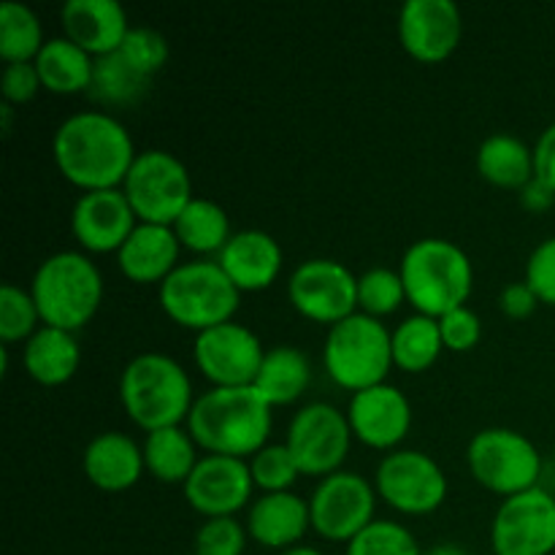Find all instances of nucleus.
Wrapping results in <instances>:
<instances>
[{
	"instance_id": "7ed1b4c3",
	"label": "nucleus",
	"mask_w": 555,
	"mask_h": 555,
	"mask_svg": "<svg viewBox=\"0 0 555 555\" xmlns=\"http://www.w3.org/2000/svg\"><path fill=\"white\" fill-rule=\"evenodd\" d=\"M119 401L130 421L146 434L179 426L193 410V379L168 352H139L119 374Z\"/></svg>"
},
{
	"instance_id": "0eeeda50",
	"label": "nucleus",
	"mask_w": 555,
	"mask_h": 555,
	"mask_svg": "<svg viewBox=\"0 0 555 555\" xmlns=\"http://www.w3.org/2000/svg\"><path fill=\"white\" fill-rule=\"evenodd\" d=\"M323 361L331 379L347 390H363L385 383L393 363V331L379 318L352 312L325 334Z\"/></svg>"
},
{
	"instance_id": "4468645a",
	"label": "nucleus",
	"mask_w": 555,
	"mask_h": 555,
	"mask_svg": "<svg viewBox=\"0 0 555 555\" xmlns=\"http://www.w3.org/2000/svg\"><path fill=\"white\" fill-rule=\"evenodd\" d=\"M293 307L318 323H339L358 312V276L341 260L309 258L287 280Z\"/></svg>"
},
{
	"instance_id": "7c9ffc66",
	"label": "nucleus",
	"mask_w": 555,
	"mask_h": 555,
	"mask_svg": "<svg viewBox=\"0 0 555 555\" xmlns=\"http://www.w3.org/2000/svg\"><path fill=\"white\" fill-rule=\"evenodd\" d=\"M173 231H177L182 247L201 255L220 253L228 238L233 236L228 211L217 201L204 198V195H193V201L184 206L182 215L173 220Z\"/></svg>"
},
{
	"instance_id": "393cba45",
	"label": "nucleus",
	"mask_w": 555,
	"mask_h": 555,
	"mask_svg": "<svg viewBox=\"0 0 555 555\" xmlns=\"http://www.w3.org/2000/svg\"><path fill=\"white\" fill-rule=\"evenodd\" d=\"M27 374L41 385H63L76 374L81 363V347L74 331L41 325L22 352Z\"/></svg>"
},
{
	"instance_id": "f257e3e1",
	"label": "nucleus",
	"mask_w": 555,
	"mask_h": 555,
	"mask_svg": "<svg viewBox=\"0 0 555 555\" xmlns=\"http://www.w3.org/2000/svg\"><path fill=\"white\" fill-rule=\"evenodd\" d=\"M52 155L60 173L81 190L119 188L135 160L130 130L103 108L68 114L52 135Z\"/></svg>"
},
{
	"instance_id": "aec40b11",
	"label": "nucleus",
	"mask_w": 555,
	"mask_h": 555,
	"mask_svg": "<svg viewBox=\"0 0 555 555\" xmlns=\"http://www.w3.org/2000/svg\"><path fill=\"white\" fill-rule=\"evenodd\" d=\"M60 25L92 57L117 52L133 27L119 0H68L60 9Z\"/></svg>"
},
{
	"instance_id": "5701e85b",
	"label": "nucleus",
	"mask_w": 555,
	"mask_h": 555,
	"mask_svg": "<svg viewBox=\"0 0 555 555\" xmlns=\"http://www.w3.org/2000/svg\"><path fill=\"white\" fill-rule=\"evenodd\" d=\"M312 526L309 499L293 491L260 493L247 513V531L255 542L274 551H287L298 545Z\"/></svg>"
},
{
	"instance_id": "bb28decb",
	"label": "nucleus",
	"mask_w": 555,
	"mask_h": 555,
	"mask_svg": "<svg viewBox=\"0 0 555 555\" xmlns=\"http://www.w3.org/2000/svg\"><path fill=\"white\" fill-rule=\"evenodd\" d=\"M312 383V363L296 345H274L266 350L255 388L271 406L293 404Z\"/></svg>"
},
{
	"instance_id": "2f4dec72",
	"label": "nucleus",
	"mask_w": 555,
	"mask_h": 555,
	"mask_svg": "<svg viewBox=\"0 0 555 555\" xmlns=\"http://www.w3.org/2000/svg\"><path fill=\"white\" fill-rule=\"evenodd\" d=\"M444 339L439 318L410 314L393 328V363L404 372H426L442 356Z\"/></svg>"
},
{
	"instance_id": "e433bc0d",
	"label": "nucleus",
	"mask_w": 555,
	"mask_h": 555,
	"mask_svg": "<svg viewBox=\"0 0 555 555\" xmlns=\"http://www.w3.org/2000/svg\"><path fill=\"white\" fill-rule=\"evenodd\" d=\"M249 469H253L255 486L269 491H291L293 482L301 477V466H298L296 455L291 453L285 442L266 444L258 453L249 459Z\"/></svg>"
},
{
	"instance_id": "c756f323",
	"label": "nucleus",
	"mask_w": 555,
	"mask_h": 555,
	"mask_svg": "<svg viewBox=\"0 0 555 555\" xmlns=\"http://www.w3.org/2000/svg\"><path fill=\"white\" fill-rule=\"evenodd\" d=\"M152 87V76L141 74L122 52H108L95 57L90 98L103 106H133Z\"/></svg>"
},
{
	"instance_id": "58836bf2",
	"label": "nucleus",
	"mask_w": 555,
	"mask_h": 555,
	"mask_svg": "<svg viewBox=\"0 0 555 555\" xmlns=\"http://www.w3.org/2000/svg\"><path fill=\"white\" fill-rule=\"evenodd\" d=\"M119 52H122L125 57H128L130 63L141 70V74L155 76L157 70L166 65L171 49H168L166 36H163L160 30H155V27H146V25H133L130 27L128 36H125Z\"/></svg>"
},
{
	"instance_id": "6ab92c4d",
	"label": "nucleus",
	"mask_w": 555,
	"mask_h": 555,
	"mask_svg": "<svg viewBox=\"0 0 555 555\" xmlns=\"http://www.w3.org/2000/svg\"><path fill=\"white\" fill-rule=\"evenodd\" d=\"M347 421L363 444L393 450L410 434L412 404L404 390L390 383H379L352 393Z\"/></svg>"
},
{
	"instance_id": "09e8293b",
	"label": "nucleus",
	"mask_w": 555,
	"mask_h": 555,
	"mask_svg": "<svg viewBox=\"0 0 555 555\" xmlns=\"http://www.w3.org/2000/svg\"><path fill=\"white\" fill-rule=\"evenodd\" d=\"M280 555H325V553L318 551V547H312V545H293V547H287V551H282Z\"/></svg>"
},
{
	"instance_id": "a18cd8bd",
	"label": "nucleus",
	"mask_w": 555,
	"mask_h": 555,
	"mask_svg": "<svg viewBox=\"0 0 555 555\" xmlns=\"http://www.w3.org/2000/svg\"><path fill=\"white\" fill-rule=\"evenodd\" d=\"M555 201V190L547 188L545 182H540V179H531L529 184H524L520 188V204L526 206V209L531 211H542V209H551Z\"/></svg>"
},
{
	"instance_id": "c03bdc74",
	"label": "nucleus",
	"mask_w": 555,
	"mask_h": 555,
	"mask_svg": "<svg viewBox=\"0 0 555 555\" xmlns=\"http://www.w3.org/2000/svg\"><path fill=\"white\" fill-rule=\"evenodd\" d=\"M534 177L555 190V122L542 130L534 144Z\"/></svg>"
},
{
	"instance_id": "39448f33",
	"label": "nucleus",
	"mask_w": 555,
	"mask_h": 555,
	"mask_svg": "<svg viewBox=\"0 0 555 555\" xmlns=\"http://www.w3.org/2000/svg\"><path fill=\"white\" fill-rule=\"evenodd\" d=\"M30 293L43 325L79 331L103 301V276L95 260L79 249H60L38 263Z\"/></svg>"
},
{
	"instance_id": "9d476101",
	"label": "nucleus",
	"mask_w": 555,
	"mask_h": 555,
	"mask_svg": "<svg viewBox=\"0 0 555 555\" xmlns=\"http://www.w3.org/2000/svg\"><path fill=\"white\" fill-rule=\"evenodd\" d=\"M377 488L363 475L339 469L325 475L309 496L312 529L331 542H350L374 520Z\"/></svg>"
},
{
	"instance_id": "f704fd0d",
	"label": "nucleus",
	"mask_w": 555,
	"mask_h": 555,
	"mask_svg": "<svg viewBox=\"0 0 555 555\" xmlns=\"http://www.w3.org/2000/svg\"><path fill=\"white\" fill-rule=\"evenodd\" d=\"M38 323H43V320L33 293L14 285V282H5L0 287V339H3V345L20 339L27 341L41 328Z\"/></svg>"
},
{
	"instance_id": "37998d69",
	"label": "nucleus",
	"mask_w": 555,
	"mask_h": 555,
	"mask_svg": "<svg viewBox=\"0 0 555 555\" xmlns=\"http://www.w3.org/2000/svg\"><path fill=\"white\" fill-rule=\"evenodd\" d=\"M499 304H502L504 314L520 320V318H529V314L537 309V304L542 301L537 298V293L531 291L529 282L524 280V282H509V285H504L502 293H499Z\"/></svg>"
},
{
	"instance_id": "423d86ee",
	"label": "nucleus",
	"mask_w": 555,
	"mask_h": 555,
	"mask_svg": "<svg viewBox=\"0 0 555 555\" xmlns=\"http://www.w3.org/2000/svg\"><path fill=\"white\" fill-rule=\"evenodd\" d=\"M157 298L173 323L198 334L211 325L233 320V312L242 304V291L233 285L217 258H198L182 260L157 285Z\"/></svg>"
},
{
	"instance_id": "2eb2a0df",
	"label": "nucleus",
	"mask_w": 555,
	"mask_h": 555,
	"mask_svg": "<svg viewBox=\"0 0 555 555\" xmlns=\"http://www.w3.org/2000/svg\"><path fill=\"white\" fill-rule=\"evenodd\" d=\"M266 347L247 325L228 320L195 334V366L215 385H253Z\"/></svg>"
},
{
	"instance_id": "a878e982",
	"label": "nucleus",
	"mask_w": 555,
	"mask_h": 555,
	"mask_svg": "<svg viewBox=\"0 0 555 555\" xmlns=\"http://www.w3.org/2000/svg\"><path fill=\"white\" fill-rule=\"evenodd\" d=\"M33 63H36L38 76H41V85L49 92L74 95V92L90 90L95 57L76 41H70L68 36L47 38V43H43Z\"/></svg>"
},
{
	"instance_id": "1a4fd4ad",
	"label": "nucleus",
	"mask_w": 555,
	"mask_h": 555,
	"mask_svg": "<svg viewBox=\"0 0 555 555\" xmlns=\"http://www.w3.org/2000/svg\"><path fill=\"white\" fill-rule=\"evenodd\" d=\"M122 190L141 222L173 225L184 206L193 201V179L188 166L168 150L139 152Z\"/></svg>"
},
{
	"instance_id": "79ce46f5",
	"label": "nucleus",
	"mask_w": 555,
	"mask_h": 555,
	"mask_svg": "<svg viewBox=\"0 0 555 555\" xmlns=\"http://www.w3.org/2000/svg\"><path fill=\"white\" fill-rule=\"evenodd\" d=\"M41 87V76H38V68L33 60H25V63H5L0 90H3V98L11 106L14 103H27Z\"/></svg>"
},
{
	"instance_id": "20e7f679",
	"label": "nucleus",
	"mask_w": 555,
	"mask_h": 555,
	"mask_svg": "<svg viewBox=\"0 0 555 555\" xmlns=\"http://www.w3.org/2000/svg\"><path fill=\"white\" fill-rule=\"evenodd\" d=\"M399 271L406 287V301L428 318H442L450 309L466 307L475 285V266L469 255L442 236H423L412 242L404 249Z\"/></svg>"
},
{
	"instance_id": "412c9836",
	"label": "nucleus",
	"mask_w": 555,
	"mask_h": 555,
	"mask_svg": "<svg viewBox=\"0 0 555 555\" xmlns=\"http://www.w3.org/2000/svg\"><path fill=\"white\" fill-rule=\"evenodd\" d=\"M217 263L225 269L238 291H263L280 276L282 247L269 231L242 228L233 231L225 247L217 253Z\"/></svg>"
},
{
	"instance_id": "72a5a7b5",
	"label": "nucleus",
	"mask_w": 555,
	"mask_h": 555,
	"mask_svg": "<svg viewBox=\"0 0 555 555\" xmlns=\"http://www.w3.org/2000/svg\"><path fill=\"white\" fill-rule=\"evenodd\" d=\"M406 301V287L401 280V271L388 266H374L358 276V307L361 312L383 318L396 312Z\"/></svg>"
},
{
	"instance_id": "de8ad7c7",
	"label": "nucleus",
	"mask_w": 555,
	"mask_h": 555,
	"mask_svg": "<svg viewBox=\"0 0 555 555\" xmlns=\"http://www.w3.org/2000/svg\"><path fill=\"white\" fill-rule=\"evenodd\" d=\"M423 555H466V553L461 551L459 545H450V542H444V545H437V547H431V551H428V553H423Z\"/></svg>"
},
{
	"instance_id": "c85d7f7f",
	"label": "nucleus",
	"mask_w": 555,
	"mask_h": 555,
	"mask_svg": "<svg viewBox=\"0 0 555 555\" xmlns=\"http://www.w3.org/2000/svg\"><path fill=\"white\" fill-rule=\"evenodd\" d=\"M198 442L182 426H166L150 431L144 439V464L160 482H182L195 469L201 455L195 453Z\"/></svg>"
},
{
	"instance_id": "c9c22d12",
	"label": "nucleus",
	"mask_w": 555,
	"mask_h": 555,
	"mask_svg": "<svg viewBox=\"0 0 555 555\" xmlns=\"http://www.w3.org/2000/svg\"><path fill=\"white\" fill-rule=\"evenodd\" d=\"M347 555H423L415 534L396 520H372L347 542Z\"/></svg>"
},
{
	"instance_id": "a19ab883",
	"label": "nucleus",
	"mask_w": 555,
	"mask_h": 555,
	"mask_svg": "<svg viewBox=\"0 0 555 555\" xmlns=\"http://www.w3.org/2000/svg\"><path fill=\"white\" fill-rule=\"evenodd\" d=\"M439 328H442V339L448 350L466 352L480 341L482 336V323L480 314L469 307L450 309L448 314L439 318Z\"/></svg>"
},
{
	"instance_id": "ddd939ff",
	"label": "nucleus",
	"mask_w": 555,
	"mask_h": 555,
	"mask_svg": "<svg viewBox=\"0 0 555 555\" xmlns=\"http://www.w3.org/2000/svg\"><path fill=\"white\" fill-rule=\"evenodd\" d=\"M379 496L406 515H426L448 499V475L423 450H390L374 472Z\"/></svg>"
},
{
	"instance_id": "473e14b6",
	"label": "nucleus",
	"mask_w": 555,
	"mask_h": 555,
	"mask_svg": "<svg viewBox=\"0 0 555 555\" xmlns=\"http://www.w3.org/2000/svg\"><path fill=\"white\" fill-rule=\"evenodd\" d=\"M43 27L36 11L20 0H3L0 5V57L5 63L36 60L43 47Z\"/></svg>"
},
{
	"instance_id": "ea45409f",
	"label": "nucleus",
	"mask_w": 555,
	"mask_h": 555,
	"mask_svg": "<svg viewBox=\"0 0 555 555\" xmlns=\"http://www.w3.org/2000/svg\"><path fill=\"white\" fill-rule=\"evenodd\" d=\"M526 282L542 304L555 307V236L542 238L526 260Z\"/></svg>"
},
{
	"instance_id": "f03ea898",
	"label": "nucleus",
	"mask_w": 555,
	"mask_h": 555,
	"mask_svg": "<svg viewBox=\"0 0 555 555\" xmlns=\"http://www.w3.org/2000/svg\"><path fill=\"white\" fill-rule=\"evenodd\" d=\"M271 410L255 385H211L195 396L188 431L206 453L244 459L269 444Z\"/></svg>"
},
{
	"instance_id": "a211bd4d",
	"label": "nucleus",
	"mask_w": 555,
	"mask_h": 555,
	"mask_svg": "<svg viewBox=\"0 0 555 555\" xmlns=\"http://www.w3.org/2000/svg\"><path fill=\"white\" fill-rule=\"evenodd\" d=\"M135 225L139 217L122 188L85 190L70 211V231L90 253L119 249Z\"/></svg>"
},
{
	"instance_id": "4c0bfd02",
	"label": "nucleus",
	"mask_w": 555,
	"mask_h": 555,
	"mask_svg": "<svg viewBox=\"0 0 555 555\" xmlns=\"http://www.w3.org/2000/svg\"><path fill=\"white\" fill-rule=\"evenodd\" d=\"M247 534L236 515H217L206 518L195 531V555H244L247 551Z\"/></svg>"
},
{
	"instance_id": "8fccbe9b",
	"label": "nucleus",
	"mask_w": 555,
	"mask_h": 555,
	"mask_svg": "<svg viewBox=\"0 0 555 555\" xmlns=\"http://www.w3.org/2000/svg\"><path fill=\"white\" fill-rule=\"evenodd\" d=\"M188 555H195V553H188Z\"/></svg>"
},
{
	"instance_id": "9b49d317",
	"label": "nucleus",
	"mask_w": 555,
	"mask_h": 555,
	"mask_svg": "<svg viewBox=\"0 0 555 555\" xmlns=\"http://www.w3.org/2000/svg\"><path fill=\"white\" fill-rule=\"evenodd\" d=\"M347 412L328 401H309L293 415L285 444L296 455L301 475H331L339 472L352 444Z\"/></svg>"
},
{
	"instance_id": "f8f14e48",
	"label": "nucleus",
	"mask_w": 555,
	"mask_h": 555,
	"mask_svg": "<svg viewBox=\"0 0 555 555\" xmlns=\"http://www.w3.org/2000/svg\"><path fill=\"white\" fill-rule=\"evenodd\" d=\"M496 555H551L555 551V496L545 488L504 496L491 520Z\"/></svg>"
},
{
	"instance_id": "dca6fc26",
	"label": "nucleus",
	"mask_w": 555,
	"mask_h": 555,
	"mask_svg": "<svg viewBox=\"0 0 555 555\" xmlns=\"http://www.w3.org/2000/svg\"><path fill=\"white\" fill-rule=\"evenodd\" d=\"M184 499L206 518L236 515L253 496V469L249 461L236 455L206 453L184 480Z\"/></svg>"
},
{
	"instance_id": "4be33fe9",
	"label": "nucleus",
	"mask_w": 555,
	"mask_h": 555,
	"mask_svg": "<svg viewBox=\"0 0 555 555\" xmlns=\"http://www.w3.org/2000/svg\"><path fill=\"white\" fill-rule=\"evenodd\" d=\"M179 242L173 225L163 222H141L133 228L122 247L117 249V263L128 280L150 285H160L168 274L179 266Z\"/></svg>"
},
{
	"instance_id": "b1692460",
	"label": "nucleus",
	"mask_w": 555,
	"mask_h": 555,
	"mask_svg": "<svg viewBox=\"0 0 555 555\" xmlns=\"http://www.w3.org/2000/svg\"><path fill=\"white\" fill-rule=\"evenodd\" d=\"M81 466L87 480L101 491H125L146 469L144 448L125 431H101L87 442Z\"/></svg>"
},
{
	"instance_id": "6e6552de",
	"label": "nucleus",
	"mask_w": 555,
	"mask_h": 555,
	"mask_svg": "<svg viewBox=\"0 0 555 555\" xmlns=\"http://www.w3.org/2000/svg\"><path fill=\"white\" fill-rule=\"evenodd\" d=\"M466 461L475 480L502 496L537 488L542 475V455L537 444L526 434L507 426L477 431L466 448Z\"/></svg>"
},
{
	"instance_id": "49530a36",
	"label": "nucleus",
	"mask_w": 555,
	"mask_h": 555,
	"mask_svg": "<svg viewBox=\"0 0 555 555\" xmlns=\"http://www.w3.org/2000/svg\"><path fill=\"white\" fill-rule=\"evenodd\" d=\"M0 117H3V133H11V122H14V106L9 101L0 103Z\"/></svg>"
},
{
	"instance_id": "f3484780",
	"label": "nucleus",
	"mask_w": 555,
	"mask_h": 555,
	"mask_svg": "<svg viewBox=\"0 0 555 555\" xmlns=\"http://www.w3.org/2000/svg\"><path fill=\"white\" fill-rule=\"evenodd\" d=\"M464 20L453 0H404L399 11L401 47L423 63L450 57L461 43Z\"/></svg>"
},
{
	"instance_id": "cd10ccee",
	"label": "nucleus",
	"mask_w": 555,
	"mask_h": 555,
	"mask_svg": "<svg viewBox=\"0 0 555 555\" xmlns=\"http://www.w3.org/2000/svg\"><path fill=\"white\" fill-rule=\"evenodd\" d=\"M477 171L499 188H524L534 179V146L513 133H491L477 150Z\"/></svg>"
}]
</instances>
